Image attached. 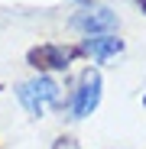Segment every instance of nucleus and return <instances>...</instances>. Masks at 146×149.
Here are the masks:
<instances>
[{"label":"nucleus","mask_w":146,"mask_h":149,"mask_svg":"<svg viewBox=\"0 0 146 149\" xmlns=\"http://www.w3.org/2000/svg\"><path fill=\"white\" fill-rule=\"evenodd\" d=\"M20 104L26 107L33 117H42L49 104H55V97H59V84L52 78H33L26 84H20Z\"/></svg>","instance_id":"nucleus-1"},{"label":"nucleus","mask_w":146,"mask_h":149,"mask_svg":"<svg viewBox=\"0 0 146 149\" xmlns=\"http://www.w3.org/2000/svg\"><path fill=\"white\" fill-rule=\"evenodd\" d=\"M75 49H65V45H55V42H45V45H36L29 49V65L39 68V71H65Z\"/></svg>","instance_id":"nucleus-2"},{"label":"nucleus","mask_w":146,"mask_h":149,"mask_svg":"<svg viewBox=\"0 0 146 149\" xmlns=\"http://www.w3.org/2000/svg\"><path fill=\"white\" fill-rule=\"evenodd\" d=\"M97 104H101V74H97V71H85L71 110H75V117H91Z\"/></svg>","instance_id":"nucleus-3"},{"label":"nucleus","mask_w":146,"mask_h":149,"mask_svg":"<svg viewBox=\"0 0 146 149\" xmlns=\"http://www.w3.org/2000/svg\"><path fill=\"white\" fill-rule=\"evenodd\" d=\"M71 26L81 29V33H110V29H117V13H110V10H88V13H78L71 19Z\"/></svg>","instance_id":"nucleus-4"},{"label":"nucleus","mask_w":146,"mask_h":149,"mask_svg":"<svg viewBox=\"0 0 146 149\" xmlns=\"http://www.w3.org/2000/svg\"><path fill=\"white\" fill-rule=\"evenodd\" d=\"M81 49H85L88 55H94L97 62H107V58H114L117 52H124V42L114 39V36H94V39H85Z\"/></svg>","instance_id":"nucleus-5"},{"label":"nucleus","mask_w":146,"mask_h":149,"mask_svg":"<svg viewBox=\"0 0 146 149\" xmlns=\"http://www.w3.org/2000/svg\"><path fill=\"white\" fill-rule=\"evenodd\" d=\"M140 7H143V13H146V0H140Z\"/></svg>","instance_id":"nucleus-6"},{"label":"nucleus","mask_w":146,"mask_h":149,"mask_svg":"<svg viewBox=\"0 0 146 149\" xmlns=\"http://www.w3.org/2000/svg\"><path fill=\"white\" fill-rule=\"evenodd\" d=\"M143 101H146V97H143Z\"/></svg>","instance_id":"nucleus-7"}]
</instances>
